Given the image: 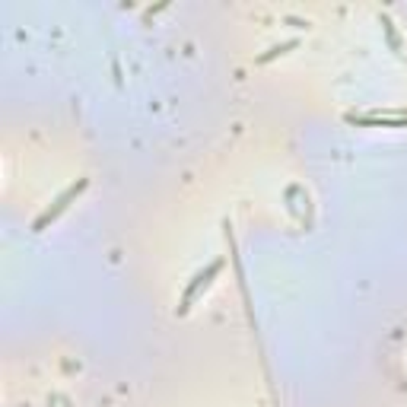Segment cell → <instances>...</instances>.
Here are the masks:
<instances>
[{"instance_id": "obj_3", "label": "cell", "mask_w": 407, "mask_h": 407, "mask_svg": "<svg viewBox=\"0 0 407 407\" xmlns=\"http://www.w3.org/2000/svg\"><path fill=\"white\" fill-rule=\"evenodd\" d=\"M290 48H296V42H286V45H277V48H271L267 54H261L258 58V64H267L271 58H277V54H283V51H290Z\"/></svg>"}, {"instance_id": "obj_1", "label": "cell", "mask_w": 407, "mask_h": 407, "mask_svg": "<svg viewBox=\"0 0 407 407\" xmlns=\"http://www.w3.org/2000/svg\"><path fill=\"white\" fill-rule=\"evenodd\" d=\"M86 185H90V182H86V178H80V182H76V185H70V188H67V191L61 194L58 200H54V207H48L42 216H39V220H35V233H42V229L51 223V220H58V216L64 213L67 207H70V200H74V198H80V191H83Z\"/></svg>"}, {"instance_id": "obj_2", "label": "cell", "mask_w": 407, "mask_h": 407, "mask_svg": "<svg viewBox=\"0 0 407 407\" xmlns=\"http://www.w3.org/2000/svg\"><path fill=\"white\" fill-rule=\"evenodd\" d=\"M220 271H223V261H213V264H207V271H198V274H194V283L188 286V290H185V296H182V306H178V315H185V312L191 309V302L198 300V293H200V290H207V286H210V280H213V277L220 274Z\"/></svg>"}]
</instances>
